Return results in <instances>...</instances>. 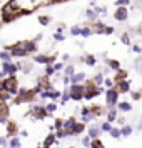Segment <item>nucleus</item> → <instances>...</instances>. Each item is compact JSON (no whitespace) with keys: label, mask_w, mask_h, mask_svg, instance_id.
<instances>
[{"label":"nucleus","mask_w":142,"mask_h":148,"mask_svg":"<svg viewBox=\"0 0 142 148\" xmlns=\"http://www.w3.org/2000/svg\"><path fill=\"white\" fill-rule=\"evenodd\" d=\"M34 43L32 42H22V43H17L14 48H12V53L14 55H25L28 52H32L34 50Z\"/></svg>","instance_id":"obj_1"},{"label":"nucleus","mask_w":142,"mask_h":148,"mask_svg":"<svg viewBox=\"0 0 142 148\" xmlns=\"http://www.w3.org/2000/svg\"><path fill=\"white\" fill-rule=\"evenodd\" d=\"M20 12H22V10H19V8L15 7V3L10 0L7 5L3 7V18H5V20H12V18H15Z\"/></svg>","instance_id":"obj_2"},{"label":"nucleus","mask_w":142,"mask_h":148,"mask_svg":"<svg viewBox=\"0 0 142 148\" xmlns=\"http://www.w3.org/2000/svg\"><path fill=\"white\" fill-rule=\"evenodd\" d=\"M15 85H17V83H15L14 78H8V80L3 82V88H5L7 92H15Z\"/></svg>","instance_id":"obj_3"},{"label":"nucleus","mask_w":142,"mask_h":148,"mask_svg":"<svg viewBox=\"0 0 142 148\" xmlns=\"http://www.w3.org/2000/svg\"><path fill=\"white\" fill-rule=\"evenodd\" d=\"M117 101V92L115 90H109L107 92V103L109 105H114Z\"/></svg>","instance_id":"obj_4"},{"label":"nucleus","mask_w":142,"mask_h":148,"mask_svg":"<svg viewBox=\"0 0 142 148\" xmlns=\"http://www.w3.org/2000/svg\"><path fill=\"white\" fill-rule=\"evenodd\" d=\"M115 18H117V20H125V18H127V10H125L124 7L117 8V12H115Z\"/></svg>","instance_id":"obj_5"},{"label":"nucleus","mask_w":142,"mask_h":148,"mask_svg":"<svg viewBox=\"0 0 142 148\" xmlns=\"http://www.w3.org/2000/svg\"><path fill=\"white\" fill-rule=\"evenodd\" d=\"M82 95H84V93H82V88L80 87H74V88H72V98L79 100Z\"/></svg>","instance_id":"obj_6"},{"label":"nucleus","mask_w":142,"mask_h":148,"mask_svg":"<svg viewBox=\"0 0 142 148\" xmlns=\"http://www.w3.org/2000/svg\"><path fill=\"white\" fill-rule=\"evenodd\" d=\"M119 88H121V92H127L129 90V83L127 82H122V83H119Z\"/></svg>","instance_id":"obj_7"},{"label":"nucleus","mask_w":142,"mask_h":148,"mask_svg":"<svg viewBox=\"0 0 142 148\" xmlns=\"http://www.w3.org/2000/svg\"><path fill=\"white\" fill-rule=\"evenodd\" d=\"M82 78H84V75H74V77H72V82H75V83H77V82H80Z\"/></svg>","instance_id":"obj_8"},{"label":"nucleus","mask_w":142,"mask_h":148,"mask_svg":"<svg viewBox=\"0 0 142 148\" xmlns=\"http://www.w3.org/2000/svg\"><path fill=\"white\" fill-rule=\"evenodd\" d=\"M121 110L127 112V110H130V105H127V103H121Z\"/></svg>","instance_id":"obj_9"},{"label":"nucleus","mask_w":142,"mask_h":148,"mask_svg":"<svg viewBox=\"0 0 142 148\" xmlns=\"http://www.w3.org/2000/svg\"><path fill=\"white\" fill-rule=\"evenodd\" d=\"M102 130H105V132H110L112 128H110V125H109V123H104V125H102Z\"/></svg>","instance_id":"obj_10"},{"label":"nucleus","mask_w":142,"mask_h":148,"mask_svg":"<svg viewBox=\"0 0 142 148\" xmlns=\"http://www.w3.org/2000/svg\"><path fill=\"white\" fill-rule=\"evenodd\" d=\"M112 136H114V138H119V136H121V132H119V130H112Z\"/></svg>","instance_id":"obj_11"},{"label":"nucleus","mask_w":142,"mask_h":148,"mask_svg":"<svg viewBox=\"0 0 142 148\" xmlns=\"http://www.w3.org/2000/svg\"><path fill=\"white\" fill-rule=\"evenodd\" d=\"M80 34L84 35V37H87V35L90 34V30H89V28H84V30H80Z\"/></svg>","instance_id":"obj_12"},{"label":"nucleus","mask_w":142,"mask_h":148,"mask_svg":"<svg viewBox=\"0 0 142 148\" xmlns=\"http://www.w3.org/2000/svg\"><path fill=\"white\" fill-rule=\"evenodd\" d=\"M112 120H115V112H110L109 113V121H112Z\"/></svg>","instance_id":"obj_13"},{"label":"nucleus","mask_w":142,"mask_h":148,"mask_svg":"<svg viewBox=\"0 0 142 148\" xmlns=\"http://www.w3.org/2000/svg\"><path fill=\"white\" fill-rule=\"evenodd\" d=\"M97 133H99V132H97V130H95V128H92V130H90V136H97Z\"/></svg>","instance_id":"obj_14"},{"label":"nucleus","mask_w":142,"mask_h":148,"mask_svg":"<svg viewBox=\"0 0 142 148\" xmlns=\"http://www.w3.org/2000/svg\"><path fill=\"white\" fill-rule=\"evenodd\" d=\"M117 5H127V0H117Z\"/></svg>","instance_id":"obj_15"},{"label":"nucleus","mask_w":142,"mask_h":148,"mask_svg":"<svg viewBox=\"0 0 142 148\" xmlns=\"http://www.w3.org/2000/svg\"><path fill=\"white\" fill-rule=\"evenodd\" d=\"M72 34H74V35H79V34H80V30H79L77 27H74V28H72Z\"/></svg>","instance_id":"obj_16"},{"label":"nucleus","mask_w":142,"mask_h":148,"mask_svg":"<svg viewBox=\"0 0 142 148\" xmlns=\"http://www.w3.org/2000/svg\"><path fill=\"white\" fill-rule=\"evenodd\" d=\"M110 67L112 68H119V63H117V62H110Z\"/></svg>","instance_id":"obj_17"},{"label":"nucleus","mask_w":142,"mask_h":148,"mask_svg":"<svg viewBox=\"0 0 142 148\" xmlns=\"http://www.w3.org/2000/svg\"><path fill=\"white\" fill-rule=\"evenodd\" d=\"M122 133H124V135H129V133H130V128H129V127H125V128H124V132H122Z\"/></svg>","instance_id":"obj_18"},{"label":"nucleus","mask_w":142,"mask_h":148,"mask_svg":"<svg viewBox=\"0 0 142 148\" xmlns=\"http://www.w3.org/2000/svg\"><path fill=\"white\" fill-rule=\"evenodd\" d=\"M122 42H124V43H129V38H127V35H124V37H122Z\"/></svg>","instance_id":"obj_19"},{"label":"nucleus","mask_w":142,"mask_h":148,"mask_svg":"<svg viewBox=\"0 0 142 148\" xmlns=\"http://www.w3.org/2000/svg\"><path fill=\"white\" fill-rule=\"evenodd\" d=\"M134 52H137V53H139V52H141V47H139V45H134Z\"/></svg>","instance_id":"obj_20"}]
</instances>
